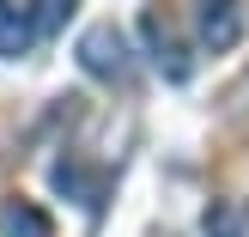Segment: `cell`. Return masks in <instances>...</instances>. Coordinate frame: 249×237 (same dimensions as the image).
Segmentation results:
<instances>
[{
  "mask_svg": "<svg viewBox=\"0 0 249 237\" xmlns=\"http://www.w3.org/2000/svg\"><path fill=\"white\" fill-rule=\"evenodd\" d=\"M140 36H146V55H152V67L164 73L170 85H189V73H195V55L189 49H182V36H177V24L164 18V12H146L140 18Z\"/></svg>",
  "mask_w": 249,
  "mask_h": 237,
  "instance_id": "6da1fadb",
  "label": "cell"
},
{
  "mask_svg": "<svg viewBox=\"0 0 249 237\" xmlns=\"http://www.w3.org/2000/svg\"><path fill=\"white\" fill-rule=\"evenodd\" d=\"M79 67L91 73V79H128L134 61H128V36L116 31V24H91V31L79 36Z\"/></svg>",
  "mask_w": 249,
  "mask_h": 237,
  "instance_id": "7a4b0ae2",
  "label": "cell"
},
{
  "mask_svg": "<svg viewBox=\"0 0 249 237\" xmlns=\"http://www.w3.org/2000/svg\"><path fill=\"white\" fill-rule=\"evenodd\" d=\"M195 24H201V43L213 49V55H225L243 36V6L237 0H201V6H195Z\"/></svg>",
  "mask_w": 249,
  "mask_h": 237,
  "instance_id": "3957f363",
  "label": "cell"
},
{
  "mask_svg": "<svg viewBox=\"0 0 249 237\" xmlns=\"http://www.w3.org/2000/svg\"><path fill=\"white\" fill-rule=\"evenodd\" d=\"M0 231L6 237H55V219L36 201H18V195H12V201H0Z\"/></svg>",
  "mask_w": 249,
  "mask_h": 237,
  "instance_id": "277c9868",
  "label": "cell"
},
{
  "mask_svg": "<svg viewBox=\"0 0 249 237\" xmlns=\"http://www.w3.org/2000/svg\"><path fill=\"white\" fill-rule=\"evenodd\" d=\"M31 43H36V18H31V12H18L12 0H0V55L18 61Z\"/></svg>",
  "mask_w": 249,
  "mask_h": 237,
  "instance_id": "5b68a950",
  "label": "cell"
},
{
  "mask_svg": "<svg viewBox=\"0 0 249 237\" xmlns=\"http://www.w3.org/2000/svg\"><path fill=\"white\" fill-rule=\"evenodd\" d=\"M201 237H243V213L231 201H213L201 213Z\"/></svg>",
  "mask_w": 249,
  "mask_h": 237,
  "instance_id": "8992f818",
  "label": "cell"
},
{
  "mask_svg": "<svg viewBox=\"0 0 249 237\" xmlns=\"http://www.w3.org/2000/svg\"><path fill=\"white\" fill-rule=\"evenodd\" d=\"M73 12V0H36V31H61Z\"/></svg>",
  "mask_w": 249,
  "mask_h": 237,
  "instance_id": "52a82bcc",
  "label": "cell"
}]
</instances>
